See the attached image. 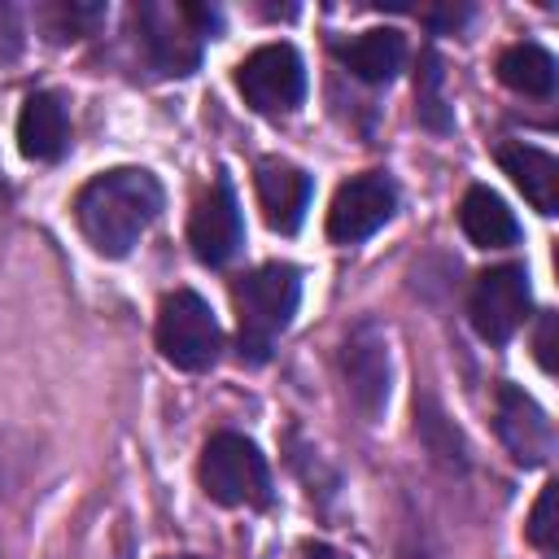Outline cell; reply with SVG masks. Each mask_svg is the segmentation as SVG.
<instances>
[{
	"label": "cell",
	"mask_w": 559,
	"mask_h": 559,
	"mask_svg": "<svg viewBox=\"0 0 559 559\" xmlns=\"http://www.w3.org/2000/svg\"><path fill=\"white\" fill-rule=\"evenodd\" d=\"M157 349L179 371H205L218 362L223 328L210 310V301L192 288H175L162 297L157 310Z\"/></svg>",
	"instance_id": "5"
},
{
	"label": "cell",
	"mask_w": 559,
	"mask_h": 559,
	"mask_svg": "<svg viewBox=\"0 0 559 559\" xmlns=\"http://www.w3.org/2000/svg\"><path fill=\"white\" fill-rule=\"evenodd\" d=\"M498 166L515 179V188L528 197V205L537 214H559V162L537 148V144H524V140H507L498 144Z\"/></svg>",
	"instance_id": "14"
},
{
	"label": "cell",
	"mask_w": 559,
	"mask_h": 559,
	"mask_svg": "<svg viewBox=\"0 0 559 559\" xmlns=\"http://www.w3.org/2000/svg\"><path fill=\"white\" fill-rule=\"evenodd\" d=\"M166 192L153 170L144 166H109L87 179L74 197V218L87 245L105 258H127L131 245L153 227L162 214Z\"/></svg>",
	"instance_id": "1"
},
{
	"label": "cell",
	"mask_w": 559,
	"mask_h": 559,
	"mask_svg": "<svg viewBox=\"0 0 559 559\" xmlns=\"http://www.w3.org/2000/svg\"><path fill=\"white\" fill-rule=\"evenodd\" d=\"M100 22H105V4H96V0H52V4L35 9V26L52 44H70V39L96 35Z\"/></svg>",
	"instance_id": "19"
},
{
	"label": "cell",
	"mask_w": 559,
	"mask_h": 559,
	"mask_svg": "<svg viewBox=\"0 0 559 559\" xmlns=\"http://www.w3.org/2000/svg\"><path fill=\"white\" fill-rule=\"evenodd\" d=\"M253 183H258V205L266 214V227L280 236H293L310 210V175L284 157H262Z\"/></svg>",
	"instance_id": "12"
},
{
	"label": "cell",
	"mask_w": 559,
	"mask_h": 559,
	"mask_svg": "<svg viewBox=\"0 0 559 559\" xmlns=\"http://www.w3.org/2000/svg\"><path fill=\"white\" fill-rule=\"evenodd\" d=\"M336 57L349 66L354 79H362V83H389L402 70V61H406V39L393 26H376V31H362L354 39L336 44Z\"/></svg>",
	"instance_id": "16"
},
{
	"label": "cell",
	"mask_w": 559,
	"mask_h": 559,
	"mask_svg": "<svg viewBox=\"0 0 559 559\" xmlns=\"http://www.w3.org/2000/svg\"><path fill=\"white\" fill-rule=\"evenodd\" d=\"M131 26H135V44H140L148 70L162 79H179V74L197 70L201 44L223 31V17L210 4L140 0V4H131Z\"/></svg>",
	"instance_id": "2"
},
{
	"label": "cell",
	"mask_w": 559,
	"mask_h": 559,
	"mask_svg": "<svg viewBox=\"0 0 559 559\" xmlns=\"http://www.w3.org/2000/svg\"><path fill=\"white\" fill-rule=\"evenodd\" d=\"M166 559H201V555H166Z\"/></svg>",
	"instance_id": "25"
},
{
	"label": "cell",
	"mask_w": 559,
	"mask_h": 559,
	"mask_svg": "<svg viewBox=\"0 0 559 559\" xmlns=\"http://www.w3.org/2000/svg\"><path fill=\"white\" fill-rule=\"evenodd\" d=\"M528 306H533L528 271L515 266V262H502V266L480 271L476 284H472V297H467L472 328H476L489 345L511 341V336L520 332V323L528 319Z\"/></svg>",
	"instance_id": "7"
},
{
	"label": "cell",
	"mask_w": 559,
	"mask_h": 559,
	"mask_svg": "<svg viewBox=\"0 0 559 559\" xmlns=\"http://www.w3.org/2000/svg\"><path fill=\"white\" fill-rule=\"evenodd\" d=\"M493 424H498V437H502V445L511 450L515 463H524V467L550 463V454H555V428H550L546 411L520 384H502L498 389Z\"/></svg>",
	"instance_id": "11"
},
{
	"label": "cell",
	"mask_w": 559,
	"mask_h": 559,
	"mask_svg": "<svg viewBox=\"0 0 559 559\" xmlns=\"http://www.w3.org/2000/svg\"><path fill=\"white\" fill-rule=\"evenodd\" d=\"M22 44H26V26H22V13H17V4L0 0V66L17 61V57H22Z\"/></svg>",
	"instance_id": "21"
},
{
	"label": "cell",
	"mask_w": 559,
	"mask_h": 559,
	"mask_svg": "<svg viewBox=\"0 0 559 559\" xmlns=\"http://www.w3.org/2000/svg\"><path fill=\"white\" fill-rule=\"evenodd\" d=\"M459 227L480 249H507V245L520 240V223H515L511 205L493 188H485V183H476V188L463 192V201H459Z\"/></svg>",
	"instance_id": "15"
},
{
	"label": "cell",
	"mask_w": 559,
	"mask_h": 559,
	"mask_svg": "<svg viewBox=\"0 0 559 559\" xmlns=\"http://www.w3.org/2000/svg\"><path fill=\"white\" fill-rule=\"evenodd\" d=\"M498 79H502V87H511V92H520V96L546 100V96H555L559 70H555V57H550L542 44L520 39V44L502 48V57H498Z\"/></svg>",
	"instance_id": "17"
},
{
	"label": "cell",
	"mask_w": 559,
	"mask_h": 559,
	"mask_svg": "<svg viewBox=\"0 0 559 559\" xmlns=\"http://www.w3.org/2000/svg\"><path fill=\"white\" fill-rule=\"evenodd\" d=\"M555 493H559V485H555V480H550V485H542V493H537V502H533V515H528V542H533L542 555H555V546H559Z\"/></svg>",
	"instance_id": "20"
},
{
	"label": "cell",
	"mask_w": 559,
	"mask_h": 559,
	"mask_svg": "<svg viewBox=\"0 0 559 559\" xmlns=\"http://www.w3.org/2000/svg\"><path fill=\"white\" fill-rule=\"evenodd\" d=\"M555 332H559L555 310H542V319H537V336H533V349H537L542 371H555Z\"/></svg>",
	"instance_id": "22"
},
{
	"label": "cell",
	"mask_w": 559,
	"mask_h": 559,
	"mask_svg": "<svg viewBox=\"0 0 559 559\" xmlns=\"http://www.w3.org/2000/svg\"><path fill=\"white\" fill-rule=\"evenodd\" d=\"M236 87L258 114H293L306 100V61L293 44H262L236 66Z\"/></svg>",
	"instance_id": "6"
},
{
	"label": "cell",
	"mask_w": 559,
	"mask_h": 559,
	"mask_svg": "<svg viewBox=\"0 0 559 559\" xmlns=\"http://www.w3.org/2000/svg\"><path fill=\"white\" fill-rule=\"evenodd\" d=\"M341 371L349 384L354 406L367 419H380V411L389 406V336L376 319H358L341 345Z\"/></svg>",
	"instance_id": "9"
},
{
	"label": "cell",
	"mask_w": 559,
	"mask_h": 559,
	"mask_svg": "<svg viewBox=\"0 0 559 559\" xmlns=\"http://www.w3.org/2000/svg\"><path fill=\"white\" fill-rule=\"evenodd\" d=\"M17 148L31 162H57L70 148V109L61 92H31L17 114Z\"/></svg>",
	"instance_id": "13"
},
{
	"label": "cell",
	"mask_w": 559,
	"mask_h": 559,
	"mask_svg": "<svg viewBox=\"0 0 559 559\" xmlns=\"http://www.w3.org/2000/svg\"><path fill=\"white\" fill-rule=\"evenodd\" d=\"M306 559H349V555L336 546H306Z\"/></svg>",
	"instance_id": "24"
},
{
	"label": "cell",
	"mask_w": 559,
	"mask_h": 559,
	"mask_svg": "<svg viewBox=\"0 0 559 559\" xmlns=\"http://www.w3.org/2000/svg\"><path fill=\"white\" fill-rule=\"evenodd\" d=\"M397 210V192L393 179L384 170H367L354 175L336 188L332 205H328V240L336 245H358L367 236H376Z\"/></svg>",
	"instance_id": "8"
},
{
	"label": "cell",
	"mask_w": 559,
	"mask_h": 559,
	"mask_svg": "<svg viewBox=\"0 0 559 559\" xmlns=\"http://www.w3.org/2000/svg\"><path fill=\"white\" fill-rule=\"evenodd\" d=\"M201 489L218 507H271V467L240 432H214L201 450Z\"/></svg>",
	"instance_id": "4"
},
{
	"label": "cell",
	"mask_w": 559,
	"mask_h": 559,
	"mask_svg": "<svg viewBox=\"0 0 559 559\" xmlns=\"http://www.w3.org/2000/svg\"><path fill=\"white\" fill-rule=\"evenodd\" d=\"M415 118H419V127H428V131H437V135L454 131V109H450V96H445V70H441V52H437V48H424V52H419Z\"/></svg>",
	"instance_id": "18"
},
{
	"label": "cell",
	"mask_w": 559,
	"mask_h": 559,
	"mask_svg": "<svg viewBox=\"0 0 559 559\" xmlns=\"http://www.w3.org/2000/svg\"><path fill=\"white\" fill-rule=\"evenodd\" d=\"M467 13H472L467 4H459V9H454V4H445V9H424V22H428V26H445V31H459V26L467 22Z\"/></svg>",
	"instance_id": "23"
},
{
	"label": "cell",
	"mask_w": 559,
	"mask_h": 559,
	"mask_svg": "<svg viewBox=\"0 0 559 559\" xmlns=\"http://www.w3.org/2000/svg\"><path fill=\"white\" fill-rule=\"evenodd\" d=\"M188 245L205 266H227L240 249H245V218H240V201L231 179L218 170V179L210 183V192L197 201L192 218H188Z\"/></svg>",
	"instance_id": "10"
},
{
	"label": "cell",
	"mask_w": 559,
	"mask_h": 559,
	"mask_svg": "<svg viewBox=\"0 0 559 559\" xmlns=\"http://www.w3.org/2000/svg\"><path fill=\"white\" fill-rule=\"evenodd\" d=\"M301 301V271L293 262H262L236 284V319H240V358L266 362L275 341L288 332Z\"/></svg>",
	"instance_id": "3"
}]
</instances>
